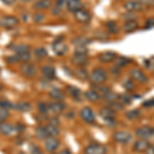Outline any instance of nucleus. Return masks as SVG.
<instances>
[{
  "label": "nucleus",
  "mask_w": 154,
  "mask_h": 154,
  "mask_svg": "<svg viewBox=\"0 0 154 154\" xmlns=\"http://www.w3.org/2000/svg\"><path fill=\"white\" fill-rule=\"evenodd\" d=\"M89 80L94 84H102L107 80V73L104 69L97 68L89 75Z\"/></svg>",
  "instance_id": "f257e3e1"
},
{
  "label": "nucleus",
  "mask_w": 154,
  "mask_h": 154,
  "mask_svg": "<svg viewBox=\"0 0 154 154\" xmlns=\"http://www.w3.org/2000/svg\"><path fill=\"white\" fill-rule=\"evenodd\" d=\"M107 148L101 144H91L84 149V154H106Z\"/></svg>",
  "instance_id": "f03ea898"
},
{
  "label": "nucleus",
  "mask_w": 154,
  "mask_h": 154,
  "mask_svg": "<svg viewBox=\"0 0 154 154\" xmlns=\"http://www.w3.org/2000/svg\"><path fill=\"white\" fill-rule=\"evenodd\" d=\"M19 20L16 17L5 16L0 19V27H3L5 29H12L18 25Z\"/></svg>",
  "instance_id": "7ed1b4c3"
},
{
  "label": "nucleus",
  "mask_w": 154,
  "mask_h": 154,
  "mask_svg": "<svg viewBox=\"0 0 154 154\" xmlns=\"http://www.w3.org/2000/svg\"><path fill=\"white\" fill-rule=\"evenodd\" d=\"M20 69H21L22 74L25 75L26 77H28V78H32V77L35 76L36 73H37L36 67L34 66L33 64L27 63V62H25L23 65L20 67Z\"/></svg>",
  "instance_id": "20e7f679"
},
{
  "label": "nucleus",
  "mask_w": 154,
  "mask_h": 154,
  "mask_svg": "<svg viewBox=\"0 0 154 154\" xmlns=\"http://www.w3.org/2000/svg\"><path fill=\"white\" fill-rule=\"evenodd\" d=\"M136 135L141 139H149L151 137L154 136V128L152 126H142V128H139L136 130Z\"/></svg>",
  "instance_id": "39448f33"
},
{
  "label": "nucleus",
  "mask_w": 154,
  "mask_h": 154,
  "mask_svg": "<svg viewBox=\"0 0 154 154\" xmlns=\"http://www.w3.org/2000/svg\"><path fill=\"white\" fill-rule=\"evenodd\" d=\"M63 37H60L59 39H57L56 42L53 44V49L54 51L56 53V54H58V56H64L67 51H68V48H67V45L63 42Z\"/></svg>",
  "instance_id": "423d86ee"
},
{
  "label": "nucleus",
  "mask_w": 154,
  "mask_h": 154,
  "mask_svg": "<svg viewBox=\"0 0 154 154\" xmlns=\"http://www.w3.org/2000/svg\"><path fill=\"white\" fill-rule=\"evenodd\" d=\"M113 139L118 143L126 144V143H128L131 140V135L128 133V131H115V133H114Z\"/></svg>",
  "instance_id": "0eeeda50"
},
{
  "label": "nucleus",
  "mask_w": 154,
  "mask_h": 154,
  "mask_svg": "<svg viewBox=\"0 0 154 154\" xmlns=\"http://www.w3.org/2000/svg\"><path fill=\"white\" fill-rule=\"evenodd\" d=\"M74 18H75L76 21L79 22V23L86 24L91 21V14H89V12L88 11L81 8V9H79V11L74 12Z\"/></svg>",
  "instance_id": "6e6552de"
},
{
  "label": "nucleus",
  "mask_w": 154,
  "mask_h": 154,
  "mask_svg": "<svg viewBox=\"0 0 154 154\" xmlns=\"http://www.w3.org/2000/svg\"><path fill=\"white\" fill-rule=\"evenodd\" d=\"M80 116L86 123H94L95 122V119H96L95 114H94V111L91 110L89 107H84V108L81 109Z\"/></svg>",
  "instance_id": "1a4fd4ad"
},
{
  "label": "nucleus",
  "mask_w": 154,
  "mask_h": 154,
  "mask_svg": "<svg viewBox=\"0 0 154 154\" xmlns=\"http://www.w3.org/2000/svg\"><path fill=\"white\" fill-rule=\"evenodd\" d=\"M44 146H45V149L48 152L53 153L59 148L60 142L54 137H48V138L45 139V144H44Z\"/></svg>",
  "instance_id": "9d476101"
},
{
  "label": "nucleus",
  "mask_w": 154,
  "mask_h": 154,
  "mask_svg": "<svg viewBox=\"0 0 154 154\" xmlns=\"http://www.w3.org/2000/svg\"><path fill=\"white\" fill-rule=\"evenodd\" d=\"M100 116L103 119L107 120V122H114L115 112L110 107H105V108H102L100 110Z\"/></svg>",
  "instance_id": "9b49d317"
},
{
  "label": "nucleus",
  "mask_w": 154,
  "mask_h": 154,
  "mask_svg": "<svg viewBox=\"0 0 154 154\" xmlns=\"http://www.w3.org/2000/svg\"><path fill=\"white\" fill-rule=\"evenodd\" d=\"M125 8L128 11L135 12V11H143L144 5L140 1H138V0H130V1L125 3Z\"/></svg>",
  "instance_id": "f8f14e48"
},
{
  "label": "nucleus",
  "mask_w": 154,
  "mask_h": 154,
  "mask_svg": "<svg viewBox=\"0 0 154 154\" xmlns=\"http://www.w3.org/2000/svg\"><path fill=\"white\" fill-rule=\"evenodd\" d=\"M131 76L134 80L138 81V82H140V83H145L148 81L147 75H146L142 70H140V69H133V70L131 71Z\"/></svg>",
  "instance_id": "ddd939ff"
},
{
  "label": "nucleus",
  "mask_w": 154,
  "mask_h": 154,
  "mask_svg": "<svg viewBox=\"0 0 154 154\" xmlns=\"http://www.w3.org/2000/svg\"><path fill=\"white\" fill-rule=\"evenodd\" d=\"M72 63L74 65L77 66H85L86 64L88 63V57L86 54H75L73 57H72Z\"/></svg>",
  "instance_id": "4468645a"
},
{
  "label": "nucleus",
  "mask_w": 154,
  "mask_h": 154,
  "mask_svg": "<svg viewBox=\"0 0 154 154\" xmlns=\"http://www.w3.org/2000/svg\"><path fill=\"white\" fill-rule=\"evenodd\" d=\"M66 7L69 11L75 12L82 8L81 0H66Z\"/></svg>",
  "instance_id": "2eb2a0df"
},
{
  "label": "nucleus",
  "mask_w": 154,
  "mask_h": 154,
  "mask_svg": "<svg viewBox=\"0 0 154 154\" xmlns=\"http://www.w3.org/2000/svg\"><path fill=\"white\" fill-rule=\"evenodd\" d=\"M149 146H150V143H149L148 140H146V139H140L134 145V150L136 152H145Z\"/></svg>",
  "instance_id": "dca6fc26"
},
{
  "label": "nucleus",
  "mask_w": 154,
  "mask_h": 154,
  "mask_svg": "<svg viewBox=\"0 0 154 154\" xmlns=\"http://www.w3.org/2000/svg\"><path fill=\"white\" fill-rule=\"evenodd\" d=\"M48 108H49V111L53 112L54 114H60L65 110V104L60 101H57V102H54V103L49 104Z\"/></svg>",
  "instance_id": "f3484780"
},
{
  "label": "nucleus",
  "mask_w": 154,
  "mask_h": 154,
  "mask_svg": "<svg viewBox=\"0 0 154 154\" xmlns=\"http://www.w3.org/2000/svg\"><path fill=\"white\" fill-rule=\"evenodd\" d=\"M116 53L114 51H105V53H102L99 56V60L102 63H110V62L114 61L116 59Z\"/></svg>",
  "instance_id": "a211bd4d"
},
{
  "label": "nucleus",
  "mask_w": 154,
  "mask_h": 154,
  "mask_svg": "<svg viewBox=\"0 0 154 154\" xmlns=\"http://www.w3.org/2000/svg\"><path fill=\"white\" fill-rule=\"evenodd\" d=\"M14 131V126L11 125V123L8 122H0V133L3 134L5 136H9L12 135V133Z\"/></svg>",
  "instance_id": "6ab92c4d"
},
{
  "label": "nucleus",
  "mask_w": 154,
  "mask_h": 154,
  "mask_svg": "<svg viewBox=\"0 0 154 154\" xmlns=\"http://www.w3.org/2000/svg\"><path fill=\"white\" fill-rule=\"evenodd\" d=\"M66 91L68 93V95L72 97L74 100H79L81 97V91L79 88H75V86H72V85H68L66 88Z\"/></svg>",
  "instance_id": "aec40b11"
},
{
  "label": "nucleus",
  "mask_w": 154,
  "mask_h": 154,
  "mask_svg": "<svg viewBox=\"0 0 154 154\" xmlns=\"http://www.w3.org/2000/svg\"><path fill=\"white\" fill-rule=\"evenodd\" d=\"M138 28H139V25L136 21H128L123 25V31L125 33H133L136 30H138Z\"/></svg>",
  "instance_id": "412c9836"
},
{
  "label": "nucleus",
  "mask_w": 154,
  "mask_h": 154,
  "mask_svg": "<svg viewBox=\"0 0 154 154\" xmlns=\"http://www.w3.org/2000/svg\"><path fill=\"white\" fill-rule=\"evenodd\" d=\"M41 72H42L43 76L45 77L46 79H54V75H56L54 69L51 66H44V67H42Z\"/></svg>",
  "instance_id": "4be33fe9"
},
{
  "label": "nucleus",
  "mask_w": 154,
  "mask_h": 154,
  "mask_svg": "<svg viewBox=\"0 0 154 154\" xmlns=\"http://www.w3.org/2000/svg\"><path fill=\"white\" fill-rule=\"evenodd\" d=\"M84 96H85V98L91 102H97L101 99L100 94H99L97 91H94V89L86 91L85 93H84Z\"/></svg>",
  "instance_id": "5701e85b"
},
{
  "label": "nucleus",
  "mask_w": 154,
  "mask_h": 154,
  "mask_svg": "<svg viewBox=\"0 0 154 154\" xmlns=\"http://www.w3.org/2000/svg\"><path fill=\"white\" fill-rule=\"evenodd\" d=\"M51 5V0H38V1L34 4V7H35L36 9L42 11V9H48Z\"/></svg>",
  "instance_id": "b1692460"
},
{
  "label": "nucleus",
  "mask_w": 154,
  "mask_h": 154,
  "mask_svg": "<svg viewBox=\"0 0 154 154\" xmlns=\"http://www.w3.org/2000/svg\"><path fill=\"white\" fill-rule=\"evenodd\" d=\"M73 42L75 44V46H85L86 44H88L89 42H91V40L88 37H84V36H79L77 38L73 39Z\"/></svg>",
  "instance_id": "393cba45"
},
{
  "label": "nucleus",
  "mask_w": 154,
  "mask_h": 154,
  "mask_svg": "<svg viewBox=\"0 0 154 154\" xmlns=\"http://www.w3.org/2000/svg\"><path fill=\"white\" fill-rule=\"evenodd\" d=\"M45 128H46V131H48V137H54V138H56V137L60 134V130H59L58 125H54L49 123L48 125L45 126Z\"/></svg>",
  "instance_id": "a878e982"
},
{
  "label": "nucleus",
  "mask_w": 154,
  "mask_h": 154,
  "mask_svg": "<svg viewBox=\"0 0 154 154\" xmlns=\"http://www.w3.org/2000/svg\"><path fill=\"white\" fill-rule=\"evenodd\" d=\"M35 134H36V137L39 139V140H45L46 138H48L45 126H38V128H36Z\"/></svg>",
  "instance_id": "bb28decb"
},
{
  "label": "nucleus",
  "mask_w": 154,
  "mask_h": 154,
  "mask_svg": "<svg viewBox=\"0 0 154 154\" xmlns=\"http://www.w3.org/2000/svg\"><path fill=\"white\" fill-rule=\"evenodd\" d=\"M49 96H51V98H53V99H54V100H57V101H61V100H63V99H64V94L60 88L51 89V91H49Z\"/></svg>",
  "instance_id": "cd10ccee"
},
{
  "label": "nucleus",
  "mask_w": 154,
  "mask_h": 154,
  "mask_svg": "<svg viewBox=\"0 0 154 154\" xmlns=\"http://www.w3.org/2000/svg\"><path fill=\"white\" fill-rule=\"evenodd\" d=\"M131 62V59L126 58V57H118L115 59V65L120 68V67H125L126 65H128Z\"/></svg>",
  "instance_id": "c85d7f7f"
},
{
  "label": "nucleus",
  "mask_w": 154,
  "mask_h": 154,
  "mask_svg": "<svg viewBox=\"0 0 154 154\" xmlns=\"http://www.w3.org/2000/svg\"><path fill=\"white\" fill-rule=\"evenodd\" d=\"M106 27H107V30H108L111 34H116V33H118V31H119V28L115 22H112V21L107 22Z\"/></svg>",
  "instance_id": "c756f323"
},
{
  "label": "nucleus",
  "mask_w": 154,
  "mask_h": 154,
  "mask_svg": "<svg viewBox=\"0 0 154 154\" xmlns=\"http://www.w3.org/2000/svg\"><path fill=\"white\" fill-rule=\"evenodd\" d=\"M104 99L109 102V103H112V102H115L118 100V95L116 93H113V91H108V93L104 94Z\"/></svg>",
  "instance_id": "7c9ffc66"
},
{
  "label": "nucleus",
  "mask_w": 154,
  "mask_h": 154,
  "mask_svg": "<svg viewBox=\"0 0 154 154\" xmlns=\"http://www.w3.org/2000/svg\"><path fill=\"white\" fill-rule=\"evenodd\" d=\"M141 115V112L140 110H138V109H134V110H130L128 112L125 113V116L126 118L131 119V120H135V119L139 118V116Z\"/></svg>",
  "instance_id": "2f4dec72"
},
{
  "label": "nucleus",
  "mask_w": 154,
  "mask_h": 154,
  "mask_svg": "<svg viewBox=\"0 0 154 154\" xmlns=\"http://www.w3.org/2000/svg\"><path fill=\"white\" fill-rule=\"evenodd\" d=\"M16 107L21 112H28V111L31 110V105L29 103H27V102H20Z\"/></svg>",
  "instance_id": "473e14b6"
},
{
  "label": "nucleus",
  "mask_w": 154,
  "mask_h": 154,
  "mask_svg": "<svg viewBox=\"0 0 154 154\" xmlns=\"http://www.w3.org/2000/svg\"><path fill=\"white\" fill-rule=\"evenodd\" d=\"M75 75H76V77H78L79 79H81V80H85V79L88 77V73L85 69L80 68V69H77L75 71Z\"/></svg>",
  "instance_id": "72a5a7b5"
},
{
  "label": "nucleus",
  "mask_w": 154,
  "mask_h": 154,
  "mask_svg": "<svg viewBox=\"0 0 154 154\" xmlns=\"http://www.w3.org/2000/svg\"><path fill=\"white\" fill-rule=\"evenodd\" d=\"M17 59H18V62L21 61V62H27L29 61L30 58H31V54H30L29 51H26V53H21V54H16Z\"/></svg>",
  "instance_id": "f704fd0d"
},
{
  "label": "nucleus",
  "mask_w": 154,
  "mask_h": 154,
  "mask_svg": "<svg viewBox=\"0 0 154 154\" xmlns=\"http://www.w3.org/2000/svg\"><path fill=\"white\" fill-rule=\"evenodd\" d=\"M118 100L119 102H120L122 105H125V104H126V105H128V104L131 103V97L130 95H121V96H118Z\"/></svg>",
  "instance_id": "c9c22d12"
},
{
  "label": "nucleus",
  "mask_w": 154,
  "mask_h": 154,
  "mask_svg": "<svg viewBox=\"0 0 154 154\" xmlns=\"http://www.w3.org/2000/svg\"><path fill=\"white\" fill-rule=\"evenodd\" d=\"M16 53L17 54H21V53H26V51H30V46L27 44H19L18 46H16Z\"/></svg>",
  "instance_id": "e433bc0d"
},
{
  "label": "nucleus",
  "mask_w": 154,
  "mask_h": 154,
  "mask_svg": "<svg viewBox=\"0 0 154 154\" xmlns=\"http://www.w3.org/2000/svg\"><path fill=\"white\" fill-rule=\"evenodd\" d=\"M95 38L98 39V40H101V41H106L109 39V37L105 32L99 31V32H96L95 33Z\"/></svg>",
  "instance_id": "4c0bfd02"
},
{
  "label": "nucleus",
  "mask_w": 154,
  "mask_h": 154,
  "mask_svg": "<svg viewBox=\"0 0 154 154\" xmlns=\"http://www.w3.org/2000/svg\"><path fill=\"white\" fill-rule=\"evenodd\" d=\"M37 107H38L39 112H41V113H43V114H46L49 111L48 105V104H45V103H43V102H41V103H38Z\"/></svg>",
  "instance_id": "58836bf2"
},
{
  "label": "nucleus",
  "mask_w": 154,
  "mask_h": 154,
  "mask_svg": "<svg viewBox=\"0 0 154 154\" xmlns=\"http://www.w3.org/2000/svg\"><path fill=\"white\" fill-rule=\"evenodd\" d=\"M9 116V112L8 110L6 109H3V108H0V122H3L5 121Z\"/></svg>",
  "instance_id": "ea45409f"
},
{
  "label": "nucleus",
  "mask_w": 154,
  "mask_h": 154,
  "mask_svg": "<svg viewBox=\"0 0 154 154\" xmlns=\"http://www.w3.org/2000/svg\"><path fill=\"white\" fill-rule=\"evenodd\" d=\"M0 108L6 109V110H9V109L14 108V105H12L11 102L6 101V100H1L0 101Z\"/></svg>",
  "instance_id": "a19ab883"
},
{
  "label": "nucleus",
  "mask_w": 154,
  "mask_h": 154,
  "mask_svg": "<svg viewBox=\"0 0 154 154\" xmlns=\"http://www.w3.org/2000/svg\"><path fill=\"white\" fill-rule=\"evenodd\" d=\"M48 54V51H45V48H37L35 49V56L38 58H44Z\"/></svg>",
  "instance_id": "79ce46f5"
},
{
  "label": "nucleus",
  "mask_w": 154,
  "mask_h": 154,
  "mask_svg": "<svg viewBox=\"0 0 154 154\" xmlns=\"http://www.w3.org/2000/svg\"><path fill=\"white\" fill-rule=\"evenodd\" d=\"M123 88H125L128 91H131L135 89V83L133 82L131 80H126L123 83Z\"/></svg>",
  "instance_id": "37998d69"
},
{
  "label": "nucleus",
  "mask_w": 154,
  "mask_h": 154,
  "mask_svg": "<svg viewBox=\"0 0 154 154\" xmlns=\"http://www.w3.org/2000/svg\"><path fill=\"white\" fill-rule=\"evenodd\" d=\"M44 19H45V17H44V14H41V12H37V14H35L33 16V20L36 23H41V22L44 21Z\"/></svg>",
  "instance_id": "c03bdc74"
},
{
  "label": "nucleus",
  "mask_w": 154,
  "mask_h": 154,
  "mask_svg": "<svg viewBox=\"0 0 154 154\" xmlns=\"http://www.w3.org/2000/svg\"><path fill=\"white\" fill-rule=\"evenodd\" d=\"M88 53V48L85 46H76L75 48V54H86Z\"/></svg>",
  "instance_id": "a18cd8bd"
},
{
  "label": "nucleus",
  "mask_w": 154,
  "mask_h": 154,
  "mask_svg": "<svg viewBox=\"0 0 154 154\" xmlns=\"http://www.w3.org/2000/svg\"><path fill=\"white\" fill-rule=\"evenodd\" d=\"M123 18L126 20V22H128V21H135L134 19L137 18V14H135L134 12H131V11H128V14H125V16H123Z\"/></svg>",
  "instance_id": "49530a36"
},
{
  "label": "nucleus",
  "mask_w": 154,
  "mask_h": 154,
  "mask_svg": "<svg viewBox=\"0 0 154 154\" xmlns=\"http://www.w3.org/2000/svg\"><path fill=\"white\" fill-rule=\"evenodd\" d=\"M31 154H43L41 151V149L36 145L31 146Z\"/></svg>",
  "instance_id": "de8ad7c7"
},
{
  "label": "nucleus",
  "mask_w": 154,
  "mask_h": 154,
  "mask_svg": "<svg viewBox=\"0 0 154 154\" xmlns=\"http://www.w3.org/2000/svg\"><path fill=\"white\" fill-rule=\"evenodd\" d=\"M140 1L143 5H147V6H154V0H138Z\"/></svg>",
  "instance_id": "09e8293b"
},
{
  "label": "nucleus",
  "mask_w": 154,
  "mask_h": 154,
  "mask_svg": "<svg viewBox=\"0 0 154 154\" xmlns=\"http://www.w3.org/2000/svg\"><path fill=\"white\" fill-rule=\"evenodd\" d=\"M143 106L144 107H152V106H154V99H151V100L145 101L143 103Z\"/></svg>",
  "instance_id": "8fccbe9b"
},
{
  "label": "nucleus",
  "mask_w": 154,
  "mask_h": 154,
  "mask_svg": "<svg viewBox=\"0 0 154 154\" xmlns=\"http://www.w3.org/2000/svg\"><path fill=\"white\" fill-rule=\"evenodd\" d=\"M146 61L148 62V63L146 64V66H147L148 68H150L151 70L154 72V61H152V60H146Z\"/></svg>",
  "instance_id": "3c124183"
},
{
  "label": "nucleus",
  "mask_w": 154,
  "mask_h": 154,
  "mask_svg": "<svg viewBox=\"0 0 154 154\" xmlns=\"http://www.w3.org/2000/svg\"><path fill=\"white\" fill-rule=\"evenodd\" d=\"M57 6L60 8L66 6V0H57Z\"/></svg>",
  "instance_id": "603ef678"
},
{
  "label": "nucleus",
  "mask_w": 154,
  "mask_h": 154,
  "mask_svg": "<svg viewBox=\"0 0 154 154\" xmlns=\"http://www.w3.org/2000/svg\"><path fill=\"white\" fill-rule=\"evenodd\" d=\"M6 60H7V62H9V63H16V62H18V59H17L16 54L12 57H8Z\"/></svg>",
  "instance_id": "864d4df0"
},
{
  "label": "nucleus",
  "mask_w": 154,
  "mask_h": 154,
  "mask_svg": "<svg viewBox=\"0 0 154 154\" xmlns=\"http://www.w3.org/2000/svg\"><path fill=\"white\" fill-rule=\"evenodd\" d=\"M154 26V19H149L147 21V23H146V28H150V27Z\"/></svg>",
  "instance_id": "5fc2aeb1"
},
{
  "label": "nucleus",
  "mask_w": 154,
  "mask_h": 154,
  "mask_svg": "<svg viewBox=\"0 0 154 154\" xmlns=\"http://www.w3.org/2000/svg\"><path fill=\"white\" fill-rule=\"evenodd\" d=\"M146 154H154V146H149L147 148V150L145 151Z\"/></svg>",
  "instance_id": "6e6d98bb"
},
{
  "label": "nucleus",
  "mask_w": 154,
  "mask_h": 154,
  "mask_svg": "<svg viewBox=\"0 0 154 154\" xmlns=\"http://www.w3.org/2000/svg\"><path fill=\"white\" fill-rule=\"evenodd\" d=\"M111 71H112L113 74H115V75H118L119 73H120V69H118V67H113V68H111Z\"/></svg>",
  "instance_id": "4d7b16f0"
},
{
  "label": "nucleus",
  "mask_w": 154,
  "mask_h": 154,
  "mask_svg": "<svg viewBox=\"0 0 154 154\" xmlns=\"http://www.w3.org/2000/svg\"><path fill=\"white\" fill-rule=\"evenodd\" d=\"M60 11H61V8L58 6H56L54 8H53V14L57 16V14H60Z\"/></svg>",
  "instance_id": "13d9d810"
},
{
  "label": "nucleus",
  "mask_w": 154,
  "mask_h": 154,
  "mask_svg": "<svg viewBox=\"0 0 154 154\" xmlns=\"http://www.w3.org/2000/svg\"><path fill=\"white\" fill-rule=\"evenodd\" d=\"M2 1H3L5 4H7V5H11V4L14 3V1H16V0H2Z\"/></svg>",
  "instance_id": "bf43d9fd"
},
{
  "label": "nucleus",
  "mask_w": 154,
  "mask_h": 154,
  "mask_svg": "<svg viewBox=\"0 0 154 154\" xmlns=\"http://www.w3.org/2000/svg\"><path fill=\"white\" fill-rule=\"evenodd\" d=\"M57 154H71V152H70V150H68V149H65V150L60 151V152Z\"/></svg>",
  "instance_id": "052dcab7"
},
{
  "label": "nucleus",
  "mask_w": 154,
  "mask_h": 154,
  "mask_svg": "<svg viewBox=\"0 0 154 154\" xmlns=\"http://www.w3.org/2000/svg\"><path fill=\"white\" fill-rule=\"evenodd\" d=\"M22 2H28V1H31V0H21Z\"/></svg>",
  "instance_id": "680f3d73"
},
{
  "label": "nucleus",
  "mask_w": 154,
  "mask_h": 154,
  "mask_svg": "<svg viewBox=\"0 0 154 154\" xmlns=\"http://www.w3.org/2000/svg\"><path fill=\"white\" fill-rule=\"evenodd\" d=\"M19 154H27V153H25V152H20Z\"/></svg>",
  "instance_id": "e2e57ef3"
},
{
  "label": "nucleus",
  "mask_w": 154,
  "mask_h": 154,
  "mask_svg": "<svg viewBox=\"0 0 154 154\" xmlns=\"http://www.w3.org/2000/svg\"><path fill=\"white\" fill-rule=\"evenodd\" d=\"M1 89H2V85L0 84V91H1Z\"/></svg>",
  "instance_id": "0e129e2a"
}]
</instances>
